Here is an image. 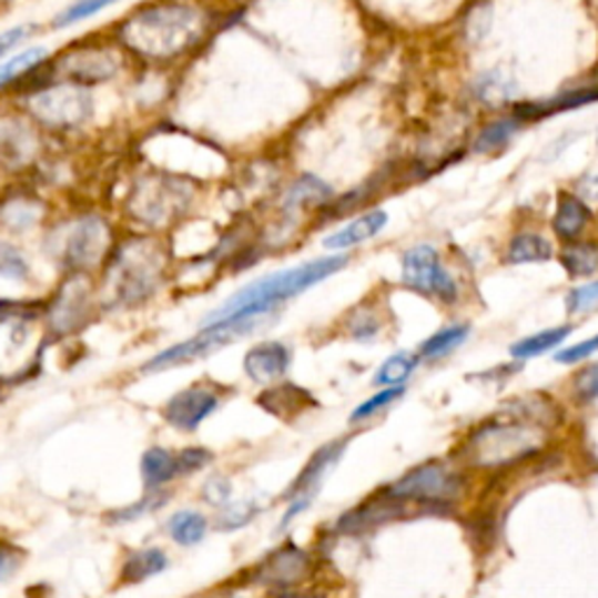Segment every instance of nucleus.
I'll list each match as a JSON object with an SVG mask.
<instances>
[{
	"mask_svg": "<svg viewBox=\"0 0 598 598\" xmlns=\"http://www.w3.org/2000/svg\"><path fill=\"white\" fill-rule=\"evenodd\" d=\"M213 17L196 0H145L110 29L129 59L166 69L202 48Z\"/></svg>",
	"mask_w": 598,
	"mask_h": 598,
	"instance_id": "nucleus-1",
	"label": "nucleus"
},
{
	"mask_svg": "<svg viewBox=\"0 0 598 598\" xmlns=\"http://www.w3.org/2000/svg\"><path fill=\"white\" fill-rule=\"evenodd\" d=\"M534 405H513V412L505 418H496L484 424L475 435L465 442L463 456L475 468H505L536 456L545 445L543 414Z\"/></svg>",
	"mask_w": 598,
	"mask_h": 598,
	"instance_id": "nucleus-2",
	"label": "nucleus"
},
{
	"mask_svg": "<svg viewBox=\"0 0 598 598\" xmlns=\"http://www.w3.org/2000/svg\"><path fill=\"white\" fill-rule=\"evenodd\" d=\"M166 253L158 239L131 236L118 241L105 260L103 293L115 306H136L160 291L166 274Z\"/></svg>",
	"mask_w": 598,
	"mask_h": 598,
	"instance_id": "nucleus-3",
	"label": "nucleus"
},
{
	"mask_svg": "<svg viewBox=\"0 0 598 598\" xmlns=\"http://www.w3.org/2000/svg\"><path fill=\"white\" fill-rule=\"evenodd\" d=\"M346 264H348V257L330 255L314 262H304L293 270H283L270 276H262L243 287V291H239L236 295H232L223 306L217 308V312L209 316L206 323L232 318V316H270L281 302L308 291L312 285L344 270Z\"/></svg>",
	"mask_w": 598,
	"mask_h": 598,
	"instance_id": "nucleus-4",
	"label": "nucleus"
},
{
	"mask_svg": "<svg viewBox=\"0 0 598 598\" xmlns=\"http://www.w3.org/2000/svg\"><path fill=\"white\" fill-rule=\"evenodd\" d=\"M115 230L101 213H78L61 220L48 234V251L59 260L63 270L90 274L105 264L108 255L115 249Z\"/></svg>",
	"mask_w": 598,
	"mask_h": 598,
	"instance_id": "nucleus-5",
	"label": "nucleus"
},
{
	"mask_svg": "<svg viewBox=\"0 0 598 598\" xmlns=\"http://www.w3.org/2000/svg\"><path fill=\"white\" fill-rule=\"evenodd\" d=\"M21 113L45 134H75L94 118V97L87 87L48 80L19 97Z\"/></svg>",
	"mask_w": 598,
	"mask_h": 598,
	"instance_id": "nucleus-6",
	"label": "nucleus"
},
{
	"mask_svg": "<svg viewBox=\"0 0 598 598\" xmlns=\"http://www.w3.org/2000/svg\"><path fill=\"white\" fill-rule=\"evenodd\" d=\"M126 61L129 54L113 36H90L73 40L59 54H52L50 78L92 90L115 80L126 69Z\"/></svg>",
	"mask_w": 598,
	"mask_h": 598,
	"instance_id": "nucleus-7",
	"label": "nucleus"
},
{
	"mask_svg": "<svg viewBox=\"0 0 598 598\" xmlns=\"http://www.w3.org/2000/svg\"><path fill=\"white\" fill-rule=\"evenodd\" d=\"M190 187L160 169L136 175L126 194V215L145 230H160L181 217L190 204Z\"/></svg>",
	"mask_w": 598,
	"mask_h": 598,
	"instance_id": "nucleus-8",
	"label": "nucleus"
},
{
	"mask_svg": "<svg viewBox=\"0 0 598 598\" xmlns=\"http://www.w3.org/2000/svg\"><path fill=\"white\" fill-rule=\"evenodd\" d=\"M267 316H232L223 321H211L199 335H194L187 342L175 344L162 353H158L152 361L143 365V374H158L173 367H183L190 363L202 361L211 353L225 348L227 344L251 335L255 332Z\"/></svg>",
	"mask_w": 598,
	"mask_h": 598,
	"instance_id": "nucleus-9",
	"label": "nucleus"
},
{
	"mask_svg": "<svg viewBox=\"0 0 598 598\" xmlns=\"http://www.w3.org/2000/svg\"><path fill=\"white\" fill-rule=\"evenodd\" d=\"M94 316V293L87 274L69 272L52 304L48 306V325L57 337L73 335Z\"/></svg>",
	"mask_w": 598,
	"mask_h": 598,
	"instance_id": "nucleus-10",
	"label": "nucleus"
},
{
	"mask_svg": "<svg viewBox=\"0 0 598 598\" xmlns=\"http://www.w3.org/2000/svg\"><path fill=\"white\" fill-rule=\"evenodd\" d=\"M391 496L401 500H420V503H447L458 496L460 479L458 475L449 473L445 463L428 460L418 465L403 479H397L386 489Z\"/></svg>",
	"mask_w": 598,
	"mask_h": 598,
	"instance_id": "nucleus-11",
	"label": "nucleus"
},
{
	"mask_svg": "<svg viewBox=\"0 0 598 598\" xmlns=\"http://www.w3.org/2000/svg\"><path fill=\"white\" fill-rule=\"evenodd\" d=\"M42 134L24 113H0V164L8 169H31L40 164Z\"/></svg>",
	"mask_w": 598,
	"mask_h": 598,
	"instance_id": "nucleus-12",
	"label": "nucleus"
},
{
	"mask_svg": "<svg viewBox=\"0 0 598 598\" xmlns=\"http://www.w3.org/2000/svg\"><path fill=\"white\" fill-rule=\"evenodd\" d=\"M211 458H213V454L209 449H202V447H190L183 452L152 447L143 454L141 475H143L145 486L152 491V489H160V486H164L173 479L199 473L202 468H206Z\"/></svg>",
	"mask_w": 598,
	"mask_h": 598,
	"instance_id": "nucleus-13",
	"label": "nucleus"
},
{
	"mask_svg": "<svg viewBox=\"0 0 598 598\" xmlns=\"http://www.w3.org/2000/svg\"><path fill=\"white\" fill-rule=\"evenodd\" d=\"M50 50L48 48H27L19 54L0 61V94H14L17 99L29 94L50 78Z\"/></svg>",
	"mask_w": 598,
	"mask_h": 598,
	"instance_id": "nucleus-14",
	"label": "nucleus"
},
{
	"mask_svg": "<svg viewBox=\"0 0 598 598\" xmlns=\"http://www.w3.org/2000/svg\"><path fill=\"white\" fill-rule=\"evenodd\" d=\"M403 281L424 295H437L452 302L456 297V285L452 276L442 270L439 255L430 246H416L403 257Z\"/></svg>",
	"mask_w": 598,
	"mask_h": 598,
	"instance_id": "nucleus-15",
	"label": "nucleus"
},
{
	"mask_svg": "<svg viewBox=\"0 0 598 598\" xmlns=\"http://www.w3.org/2000/svg\"><path fill=\"white\" fill-rule=\"evenodd\" d=\"M344 449H346L344 439L342 442H332V445H325L323 449H318L314 454L312 460H308V465L302 470V475L295 479V484L291 486V489H287V500H291V507H287V513H285L281 526L291 524L302 513V509H306L308 505H312L314 496L321 489L323 479L339 463Z\"/></svg>",
	"mask_w": 598,
	"mask_h": 598,
	"instance_id": "nucleus-16",
	"label": "nucleus"
},
{
	"mask_svg": "<svg viewBox=\"0 0 598 598\" xmlns=\"http://www.w3.org/2000/svg\"><path fill=\"white\" fill-rule=\"evenodd\" d=\"M217 395L206 386H190L175 393L164 405L166 424L183 433H192L217 409Z\"/></svg>",
	"mask_w": 598,
	"mask_h": 598,
	"instance_id": "nucleus-17",
	"label": "nucleus"
},
{
	"mask_svg": "<svg viewBox=\"0 0 598 598\" xmlns=\"http://www.w3.org/2000/svg\"><path fill=\"white\" fill-rule=\"evenodd\" d=\"M308 570V554L295 545H285L262 561L257 578L270 587H293Z\"/></svg>",
	"mask_w": 598,
	"mask_h": 598,
	"instance_id": "nucleus-18",
	"label": "nucleus"
},
{
	"mask_svg": "<svg viewBox=\"0 0 598 598\" xmlns=\"http://www.w3.org/2000/svg\"><path fill=\"white\" fill-rule=\"evenodd\" d=\"M287 367H291V351H287V346H283L281 342L253 346L246 353V358H243V369H246L249 379L262 386L281 379Z\"/></svg>",
	"mask_w": 598,
	"mask_h": 598,
	"instance_id": "nucleus-19",
	"label": "nucleus"
},
{
	"mask_svg": "<svg viewBox=\"0 0 598 598\" xmlns=\"http://www.w3.org/2000/svg\"><path fill=\"white\" fill-rule=\"evenodd\" d=\"M42 213H45V204L40 202L38 194L29 190L12 192L0 202V227L14 234H24L40 223Z\"/></svg>",
	"mask_w": 598,
	"mask_h": 598,
	"instance_id": "nucleus-20",
	"label": "nucleus"
},
{
	"mask_svg": "<svg viewBox=\"0 0 598 598\" xmlns=\"http://www.w3.org/2000/svg\"><path fill=\"white\" fill-rule=\"evenodd\" d=\"M405 513V500L391 496L388 491L384 496H374L367 503H363L358 509L344 515L339 521L342 530H348V534H358L363 528L384 524L388 519L401 517Z\"/></svg>",
	"mask_w": 598,
	"mask_h": 598,
	"instance_id": "nucleus-21",
	"label": "nucleus"
},
{
	"mask_svg": "<svg viewBox=\"0 0 598 598\" xmlns=\"http://www.w3.org/2000/svg\"><path fill=\"white\" fill-rule=\"evenodd\" d=\"M386 223H388L386 211H369V213L353 220V223H348L344 230L330 234L323 243H325V249H330V251H346V249L358 246V243H363V241L374 239L386 227Z\"/></svg>",
	"mask_w": 598,
	"mask_h": 598,
	"instance_id": "nucleus-22",
	"label": "nucleus"
},
{
	"mask_svg": "<svg viewBox=\"0 0 598 598\" xmlns=\"http://www.w3.org/2000/svg\"><path fill=\"white\" fill-rule=\"evenodd\" d=\"M589 220H591V211L582 202V199L566 194V192L559 194L557 213H554V220H551V227H554V232H557L559 239L575 241L585 232Z\"/></svg>",
	"mask_w": 598,
	"mask_h": 598,
	"instance_id": "nucleus-23",
	"label": "nucleus"
},
{
	"mask_svg": "<svg viewBox=\"0 0 598 598\" xmlns=\"http://www.w3.org/2000/svg\"><path fill=\"white\" fill-rule=\"evenodd\" d=\"M166 566H169V557L158 547L131 551L126 561L122 564L120 585H141L145 580L154 578V575L164 572Z\"/></svg>",
	"mask_w": 598,
	"mask_h": 598,
	"instance_id": "nucleus-24",
	"label": "nucleus"
},
{
	"mask_svg": "<svg viewBox=\"0 0 598 598\" xmlns=\"http://www.w3.org/2000/svg\"><path fill=\"white\" fill-rule=\"evenodd\" d=\"M598 101V90H578V92H564L554 99L547 101H538V103H528V105H519L515 118L517 120H543L549 115H557L561 110L568 108H580L585 103H594Z\"/></svg>",
	"mask_w": 598,
	"mask_h": 598,
	"instance_id": "nucleus-25",
	"label": "nucleus"
},
{
	"mask_svg": "<svg viewBox=\"0 0 598 598\" xmlns=\"http://www.w3.org/2000/svg\"><path fill=\"white\" fill-rule=\"evenodd\" d=\"M312 403H314L312 395L297 386H291V384L272 388V391L260 395V405L278 418H295Z\"/></svg>",
	"mask_w": 598,
	"mask_h": 598,
	"instance_id": "nucleus-26",
	"label": "nucleus"
},
{
	"mask_svg": "<svg viewBox=\"0 0 598 598\" xmlns=\"http://www.w3.org/2000/svg\"><path fill=\"white\" fill-rule=\"evenodd\" d=\"M325 199H330V187L323 181H318L316 175H302V179L287 190L283 199V211L295 213L304 206H318Z\"/></svg>",
	"mask_w": 598,
	"mask_h": 598,
	"instance_id": "nucleus-27",
	"label": "nucleus"
},
{
	"mask_svg": "<svg viewBox=\"0 0 598 598\" xmlns=\"http://www.w3.org/2000/svg\"><path fill=\"white\" fill-rule=\"evenodd\" d=\"M554 249L551 243L540 234H517L507 246V262L509 264H528V262H547L551 260Z\"/></svg>",
	"mask_w": 598,
	"mask_h": 598,
	"instance_id": "nucleus-28",
	"label": "nucleus"
},
{
	"mask_svg": "<svg viewBox=\"0 0 598 598\" xmlns=\"http://www.w3.org/2000/svg\"><path fill=\"white\" fill-rule=\"evenodd\" d=\"M561 264L575 278L591 276L598 272V243L596 241H570L561 251Z\"/></svg>",
	"mask_w": 598,
	"mask_h": 598,
	"instance_id": "nucleus-29",
	"label": "nucleus"
},
{
	"mask_svg": "<svg viewBox=\"0 0 598 598\" xmlns=\"http://www.w3.org/2000/svg\"><path fill=\"white\" fill-rule=\"evenodd\" d=\"M206 530H209L206 517L192 513V509H187V513H175L169 521V534L173 543H179L181 547L199 545L206 538Z\"/></svg>",
	"mask_w": 598,
	"mask_h": 598,
	"instance_id": "nucleus-30",
	"label": "nucleus"
},
{
	"mask_svg": "<svg viewBox=\"0 0 598 598\" xmlns=\"http://www.w3.org/2000/svg\"><path fill=\"white\" fill-rule=\"evenodd\" d=\"M568 335H570L568 325L551 327V330L538 332V335H534V337H526V339L517 342L513 348H509V353H513L515 358H536L551 348L561 346L568 339Z\"/></svg>",
	"mask_w": 598,
	"mask_h": 598,
	"instance_id": "nucleus-31",
	"label": "nucleus"
},
{
	"mask_svg": "<svg viewBox=\"0 0 598 598\" xmlns=\"http://www.w3.org/2000/svg\"><path fill=\"white\" fill-rule=\"evenodd\" d=\"M521 126V120L517 118H505V120H496L491 124H486L477 139H475V152L486 154V152H496L500 148H505Z\"/></svg>",
	"mask_w": 598,
	"mask_h": 598,
	"instance_id": "nucleus-32",
	"label": "nucleus"
},
{
	"mask_svg": "<svg viewBox=\"0 0 598 598\" xmlns=\"http://www.w3.org/2000/svg\"><path fill=\"white\" fill-rule=\"evenodd\" d=\"M120 0H73V3L69 8H63L54 21L52 27L54 29H71L75 24H82V21L92 19L97 14H101L103 10L118 6Z\"/></svg>",
	"mask_w": 598,
	"mask_h": 598,
	"instance_id": "nucleus-33",
	"label": "nucleus"
},
{
	"mask_svg": "<svg viewBox=\"0 0 598 598\" xmlns=\"http://www.w3.org/2000/svg\"><path fill=\"white\" fill-rule=\"evenodd\" d=\"M468 335H470L468 325H449L445 330L435 332L430 339L420 344V356L430 361L447 356V353H452L454 348H458L465 339H468Z\"/></svg>",
	"mask_w": 598,
	"mask_h": 598,
	"instance_id": "nucleus-34",
	"label": "nucleus"
},
{
	"mask_svg": "<svg viewBox=\"0 0 598 598\" xmlns=\"http://www.w3.org/2000/svg\"><path fill=\"white\" fill-rule=\"evenodd\" d=\"M416 369V358L412 356V353H395V356L386 358L382 363V367L376 369L374 374V384L376 386H403L407 379H409V374Z\"/></svg>",
	"mask_w": 598,
	"mask_h": 598,
	"instance_id": "nucleus-35",
	"label": "nucleus"
},
{
	"mask_svg": "<svg viewBox=\"0 0 598 598\" xmlns=\"http://www.w3.org/2000/svg\"><path fill=\"white\" fill-rule=\"evenodd\" d=\"M0 276L12 281H24L31 276L27 257L8 241H0Z\"/></svg>",
	"mask_w": 598,
	"mask_h": 598,
	"instance_id": "nucleus-36",
	"label": "nucleus"
},
{
	"mask_svg": "<svg viewBox=\"0 0 598 598\" xmlns=\"http://www.w3.org/2000/svg\"><path fill=\"white\" fill-rule=\"evenodd\" d=\"M257 515V507L251 500H239L227 505L223 513L217 515V528L220 530H236L243 528L246 524H251Z\"/></svg>",
	"mask_w": 598,
	"mask_h": 598,
	"instance_id": "nucleus-37",
	"label": "nucleus"
},
{
	"mask_svg": "<svg viewBox=\"0 0 598 598\" xmlns=\"http://www.w3.org/2000/svg\"><path fill=\"white\" fill-rule=\"evenodd\" d=\"M566 306L570 314H594L598 312V281L575 287L568 293Z\"/></svg>",
	"mask_w": 598,
	"mask_h": 598,
	"instance_id": "nucleus-38",
	"label": "nucleus"
},
{
	"mask_svg": "<svg viewBox=\"0 0 598 598\" xmlns=\"http://www.w3.org/2000/svg\"><path fill=\"white\" fill-rule=\"evenodd\" d=\"M166 503L164 494H150L148 498H143L141 503L136 505H129L124 509H115V513H110L113 517H110V521L113 524H126V521H134V519H141L143 515H150L152 509H158Z\"/></svg>",
	"mask_w": 598,
	"mask_h": 598,
	"instance_id": "nucleus-39",
	"label": "nucleus"
},
{
	"mask_svg": "<svg viewBox=\"0 0 598 598\" xmlns=\"http://www.w3.org/2000/svg\"><path fill=\"white\" fill-rule=\"evenodd\" d=\"M24 559H27L24 549H19L8 540H0V582L12 580L21 564H24Z\"/></svg>",
	"mask_w": 598,
	"mask_h": 598,
	"instance_id": "nucleus-40",
	"label": "nucleus"
},
{
	"mask_svg": "<svg viewBox=\"0 0 598 598\" xmlns=\"http://www.w3.org/2000/svg\"><path fill=\"white\" fill-rule=\"evenodd\" d=\"M403 393H405V388H397V386H391V388H386L384 393H379V395H374L372 397V401H367V403H363L356 412H353V420H363V418H369L372 414H376V412H379V409H384V407H388V405H393L395 401H397V397H403Z\"/></svg>",
	"mask_w": 598,
	"mask_h": 598,
	"instance_id": "nucleus-41",
	"label": "nucleus"
},
{
	"mask_svg": "<svg viewBox=\"0 0 598 598\" xmlns=\"http://www.w3.org/2000/svg\"><path fill=\"white\" fill-rule=\"evenodd\" d=\"M33 31H36L33 24H19V27L0 31V61H6L12 50H17L21 42H27Z\"/></svg>",
	"mask_w": 598,
	"mask_h": 598,
	"instance_id": "nucleus-42",
	"label": "nucleus"
},
{
	"mask_svg": "<svg viewBox=\"0 0 598 598\" xmlns=\"http://www.w3.org/2000/svg\"><path fill=\"white\" fill-rule=\"evenodd\" d=\"M575 393H578L582 401H596L598 397V363L578 372V376H575Z\"/></svg>",
	"mask_w": 598,
	"mask_h": 598,
	"instance_id": "nucleus-43",
	"label": "nucleus"
},
{
	"mask_svg": "<svg viewBox=\"0 0 598 598\" xmlns=\"http://www.w3.org/2000/svg\"><path fill=\"white\" fill-rule=\"evenodd\" d=\"M230 496H232V484L227 477L215 475L204 484V500L211 505H225Z\"/></svg>",
	"mask_w": 598,
	"mask_h": 598,
	"instance_id": "nucleus-44",
	"label": "nucleus"
},
{
	"mask_svg": "<svg viewBox=\"0 0 598 598\" xmlns=\"http://www.w3.org/2000/svg\"><path fill=\"white\" fill-rule=\"evenodd\" d=\"M596 351H598V335L591 337V339H587V342H580V344L564 348L561 353H557V361L572 365V363H580V361L589 358L591 353H596Z\"/></svg>",
	"mask_w": 598,
	"mask_h": 598,
	"instance_id": "nucleus-45",
	"label": "nucleus"
}]
</instances>
